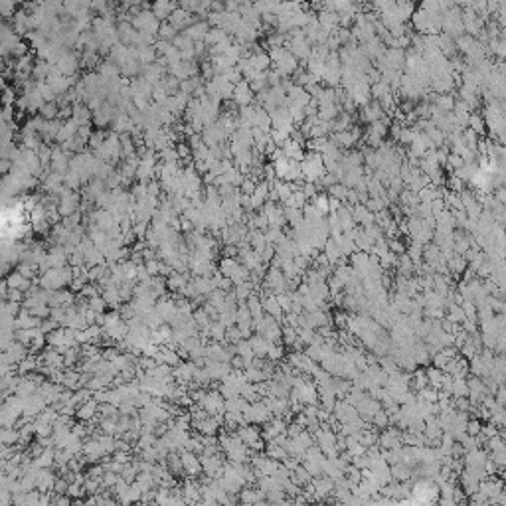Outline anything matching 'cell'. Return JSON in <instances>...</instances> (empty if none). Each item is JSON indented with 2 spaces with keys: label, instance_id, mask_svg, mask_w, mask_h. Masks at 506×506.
I'll return each instance as SVG.
<instances>
[{
  "label": "cell",
  "instance_id": "obj_8",
  "mask_svg": "<svg viewBox=\"0 0 506 506\" xmlns=\"http://www.w3.org/2000/svg\"><path fill=\"white\" fill-rule=\"evenodd\" d=\"M261 307H263V313L267 314V316L275 318L277 323L281 320L283 311H281V307H279V303H277L275 295H265V297H261Z\"/></svg>",
  "mask_w": 506,
  "mask_h": 506
},
{
  "label": "cell",
  "instance_id": "obj_23",
  "mask_svg": "<svg viewBox=\"0 0 506 506\" xmlns=\"http://www.w3.org/2000/svg\"><path fill=\"white\" fill-rule=\"evenodd\" d=\"M372 423L374 427H380V429H387L389 427V417H387V413L384 411V409H380L376 416L372 417Z\"/></svg>",
  "mask_w": 506,
  "mask_h": 506
},
{
  "label": "cell",
  "instance_id": "obj_14",
  "mask_svg": "<svg viewBox=\"0 0 506 506\" xmlns=\"http://www.w3.org/2000/svg\"><path fill=\"white\" fill-rule=\"evenodd\" d=\"M289 478H291V482H293V485H297L298 489H303V487H307V485L311 482V475L305 471V467H303V465H298L297 469L289 475Z\"/></svg>",
  "mask_w": 506,
  "mask_h": 506
},
{
  "label": "cell",
  "instance_id": "obj_6",
  "mask_svg": "<svg viewBox=\"0 0 506 506\" xmlns=\"http://www.w3.org/2000/svg\"><path fill=\"white\" fill-rule=\"evenodd\" d=\"M238 500L241 506H253L259 500H265V492L259 491V489H253V487H243L238 492Z\"/></svg>",
  "mask_w": 506,
  "mask_h": 506
},
{
  "label": "cell",
  "instance_id": "obj_7",
  "mask_svg": "<svg viewBox=\"0 0 506 506\" xmlns=\"http://www.w3.org/2000/svg\"><path fill=\"white\" fill-rule=\"evenodd\" d=\"M487 459H489V453L478 447V449H473V451H467L465 453L463 465L465 467H473V469H482V465H485Z\"/></svg>",
  "mask_w": 506,
  "mask_h": 506
},
{
  "label": "cell",
  "instance_id": "obj_12",
  "mask_svg": "<svg viewBox=\"0 0 506 506\" xmlns=\"http://www.w3.org/2000/svg\"><path fill=\"white\" fill-rule=\"evenodd\" d=\"M247 342H249V346H251L253 356L255 358H267V352H269V346H271V342H267L265 338H261L259 334H255V336H251V338H247Z\"/></svg>",
  "mask_w": 506,
  "mask_h": 506
},
{
  "label": "cell",
  "instance_id": "obj_1",
  "mask_svg": "<svg viewBox=\"0 0 506 506\" xmlns=\"http://www.w3.org/2000/svg\"><path fill=\"white\" fill-rule=\"evenodd\" d=\"M271 417L273 416L269 413V409L265 407V403L261 402V400L255 403H249V409L243 413L245 425H265Z\"/></svg>",
  "mask_w": 506,
  "mask_h": 506
},
{
  "label": "cell",
  "instance_id": "obj_17",
  "mask_svg": "<svg viewBox=\"0 0 506 506\" xmlns=\"http://www.w3.org/2000/svg\"><path fill=\"white\" fill-rule=\"evenodd\" d=\"M473 133L478 136V134H485V121H482V115H476V113H471L469 115V125H467Z\"/></svg>",
  "mask_w": 506,
  "mask_h": 506
},
{
  "label": "cell",
  "instance_id": "obj_29",
  "mask_svg": "<svg viewBox=\"0 0 506 506\" xmlns=\"http://www.w3.org/2000/svg\"><path fill=\"white\" fill-rule=\"evenodd\" d=\"M285 498H287V496H285L283 491H271L265 494V500L271 502V504H279V502H283Z\"/></svg>",
  "mask_w": 506,
  "mask_h": 506
},
{
  "label": "cell",
  "instance_id": "obj_30",
  "mask_svg": "<svg viewBox=\"0 0 506 506\" xmlns=\"http://www.w3.org/2000/svg\"><path fill=\"white\" fill-rule=\"evenodd\" d=\"M255 186H257V182L255 180H251V178H243V182H241V190H243V194L245 196H251L253 192H255Z\"/></svg>",
  "mask_w": 506,
  "mask_h": 506
},
{
  "label": "cell",
  "instance_id": "obj_32",
  "mask_svg": "<svg viewBox=\"0 0 506 506\" xmlns=\"http://www.w3.org/2000/svg\"><path fill=\"white\" fill-rule=\"evenodd\" d=\"M223 506H238V498H234V496H229V500L225 502Z\"/></svg>",
  "mask_w": 506,
  "mask_h": 506
},
{
  "label": "cell",
  "instance_id": "obj_28",
  "mask_svg": "<svg viewBox=\"0 0 506 506\" xmlns=\"http://www.w3.org/2000/svg\"><path fill=\"white\" fill-rule=\"evenodd\" d=\"M387 249H389L392 253H396V255H402V253H405V245H403L398 238L387 239Z\"/></svg>",
  "mask_w": 506,
  "mask_h": 506
},
{
  "label": "cell",
  "instance_id": "obj_9",
  "mask_svg": "<svg viewBox=\"0 0 506 506\" xmlns=\"http://www.w3.org/2000/svg\"><path fill=\"white\" fill-rule=\"evenodd\" d=\"M180 463H182V469H184L186 473H190L192 476H196L200 471H202L200 459H196V455L190 453V451H182V455H180Z\"/></svg>",
  "mask_w": 506,
  "mask_h": 506
},
{
  "label": "cell",
  "instance_id": "obj_15",
  "mask_svg": "<svg viewBox=\"0 0 506 506\" xmlns=\"http://www.w3.org/2000/svg\"><path fill=\"white\" fill-rule=\"evenodd\" d=\"M451 396L453 398H469V387H467V378H457L451 384Z\"/></svg>",
  "mask_w": 506,
  "mask_h": 506
},
{
  "label": "cell",
  "instance_id": "obj_27",
  "mask_svg": "<svg viewBox=\"0 0 506 506\" xmlns=\"http://www.w3.org/2000/svg\"><path fill=\"white\" fill-rule=\"evenodd\" d=\"M480 427H482V423L478 421V419H469V423H467V429H465V433L467 435H471V437H476L478 433H480Z\"/></svg>",
  "mask_w": 506,
  "mask_h": 506
},
{
  "label": "cell",
  "instance_id": "obj_5",
  "mask_svg": "<svg viewBox=\"0 0 506 506\" xmlns=\"http://www.w3.org/2000/svg\"><path fill=\"white\" fill-rule=\"evenodd\" d=\"M311 485H313L316 500H325L327 496H332L334 482H332L328 476H316V478H311Z\"/></svg>",
  "mask_w": 506,
  "mask_h": 506
},
{
  "label": "cell",
  "instance_id": "obj_31",
  "mask_svg": "<svg viewBox=\"0 0 506 506\" xmlns=\"http://www.w3.org/2000/svg\"><path fill=\"white\" fill-rule=\"evenodd\" d=\"M303 431H305V429H303L298 423H289V425H287V437H289V439H295V437H298Z\"/></svg>",
  "mask_w": 506,
  "mask_h": 506
},
{
  "label": "cell",
  "instance_id": "obj_4",
  "mask_svg": "<svg viewBox=\"0 0 506 506\" xmlns=\"http://www.w3.org/2000/svg\"><path fill=\"white\" fill-rule=\"evenodd\" d=\"M232 97L239 107H249L253 103V91L249 87V83L245 79H241L238 85H234V95Z\"/></svg>",
  "mask_w": 506,
  "mask_h": 506
},
{
  "label": "cell",
  "instance_id": "obj_11",
  "mask_svg": "<svg viewBox=\"0 0 506 506\" xmlns=\"http://www.w3.org/2000/svg\"><path fill=\"white\" fill-rule=\"evenodd\" d=\"M478 492H482V494L491 500L492 496H496L498 492H502V480H496L494 476L485 478V480H480V485H478Z\"/></svg>",
  "mask_w": 506,
  "mask_h": 506
},
{
  "label": "cell",
  "instance_id": "obj_20",
  "mask_svg": "<svg viewBox=\"0 0 506 506\" xmlns=\"http://www.w3.org/2000/svg\"><path fill=\"white\" fill-rule=\"evenodd\" d=\"M277 298V303H279V307H281V311L283 313H289L291 311V303H293V291H285V293H279V295H275Z\"/></svg>",
  "mask_w": 506,
  "mask_h": 506
},
{
  "label": "cell",
  "instance_id": "obj_21",
  "mask_svg": "<svg viewBox=\"0 0 506 506\" xmlns=\"http://www.w3.org/2000/svg\"><path fill=\"white\" fill-rule=\"evenodd\" d=\"M283 356H285L283 344H271V346H269V352H267L269 362H281Z\"/></svg>",
  "mask_w": 506,
  "mask_h": 506
},
{
  "label": "cell",
  "instance_id": "obj_2",
  "mask_svg": "<svg viewBox=\"0 0 506 506\" xmlns=\"http://www.w3.org/2000/svg\"><path fill=\"white\" fill-rule=\"evenodd\" d=\"M332 416H334L336 421H340V425H342V423L356 421L358 411H356V407H352L350 403H346L344 400H336L334 407H332Z\"/></svg>",
  "mask_w": 506,
  "mask_h": 506
},
{
  "label": "cell",
  "instance_id": "obj_13",
  "mask_svg": "<svg viewBox=\"0 0 506 506\" xmlns=\"http://www.w3.org/2000/svg\"><path fill=\"white\" fill-rule=\"evenodd\" d=\"M265 457H269V459H273V461H283V459H287L289 455H287V451H285L283 447H279V445H275L273 441H267L265 443Z\"/></svg>",
  "mask_w": 506,
  "mask_h": 506
},
{
  "label": "cell",
  "instance_id": "obj_19",
  "mask_svg": "<svg viewBox=\"0 0 506 506\" xmlns=\"http://www.w3.org/2000/svg\"><path fill=\"white\" fill-rule=\"evenodd\" d=\"M328 192H330V198H336V200H340V202H346V196H348V188L340 184V182H336V184H332L330 188H328Z\"/></svg>",
  "mask_w": 506,
  "mask_h": 506
},
{
  "label": "cell",
  "instance_id": "obj_18",
  "mask_svg": "<svg viewBox=\"0 0 506 506\" xmlns=\"http://www.w3.org/2000/svg\"><path fill=\"white\" fill-rule=\"evenodd\" d=\"M95 409H97V405H95V402H87L85 403H81L79 405V409H77V417L79 419H91V417L95 416Z\"/></svg>",
  "mask_w": 506,
  "mask_h": 506
},
{
  "label": "cell",
  "instance_id": "obj_24",
  "mask_svg": "<svg viewBox=\"0 0 506 506\" xmlns=\"http://www.w3.org/2000/svg\"><path fill=\"white\" fill-rule=\"evenodd\" d=\"M251 293H253L251 285H249V283H241V285H236V291H234V297L238 298V301H247Z\"/></svg>",
  "mask_w": 506,
  "mask_h": 506
},
{
  "label": "cell",
  "instance_id": "obj_22",
  "mask_svg": "<svg viewBox=\"0 0 506 506\" xmlns=\"http://www.w3.org/2000/svg\"><path fill=\"white\" fill-rule=\"evenodd\" d=\"M311 204H313L314 208L318 210L323 216L328 214V196L327 194H316L313 200H311Z\"/></svg>",
  "mask_w": 506,
  "mask_h": 506
},
{
  "label": "cell",
  "instance_id": "obj_16",
  "mask_svg": "<svg viewBox=\"0 0 506 506\" xmlns=\"http://www.w3.org/2000/svg\"><path fill=\"white\" fill-rule=\"evenodd\" d=\"M208 24L206 22H198V24H192L188 32H186V38H190V40H202V38H206V34H208Z\"/></svg>",
  "mask_w": 506,
  "mask_h": 506
},
{
  "label": "cell",
  "instance_id": "obj_26",
  "mask_svg": "<svg viewBox=\"0 0 506 506\" xmlns=\"http://www.w3.org/2000/svg\"><path fill=\"white\" fill-rule=\"evenodd\" d=\"M478 435L487 441V439H491V437H496V435H498V427H496V425H492V423H487V425H482V427H480V433H478Z\"/></svg>",
  "mask_w": 506,
  "mask_h": 506
},
{
  "label": "cell",
  "instance_id": "obj_10",
  "mask_svg": "<svg viewBox=\"0 0 506 506\" xmlns=\"http://www.w3.org/2000/svg\"><path fill=\"white\" fill-rule=\"evenodd\" d=\"M382 115H384V111H382V107L378 105V101H370L368 105H364V107H362L360 119L372 125V123H376V121L382 119Z\"/></svg>",
  "mask_w": 506,
  "mask_h": 506
},
{
  "label": "cell",
  "instance_id": "obj_3",
  "mask_svg": "<svg viewBox=\"0 0 506 506\" xmlns=\"http://www.w3.org/2000/svg\"><path fill=\"white\" fill-rule=\"evenodd\" d=\"M236 437H238L245 447L251 449L257 441H261V429H259L257 425H241L238 431H236Z\"/></svg>",
  "mask_w": 506,
  "mask_h": 506
},
{
  "label": "cell",
  "instance_id": "obj_25",
  "mask_svg": "<svg viewBox=\"0 0 506 506\" xmlns=\"http://www.w3.org/2000/svg\"><path fill=\"white\" fill-rule=\"evenodd\" d=\"M411 386L416 387L417 392L427 387V376H425V370H416V380H411Z\"/></svg>",
  "mask_w": 506,
  "mask_h": 506
}]
</instances>
